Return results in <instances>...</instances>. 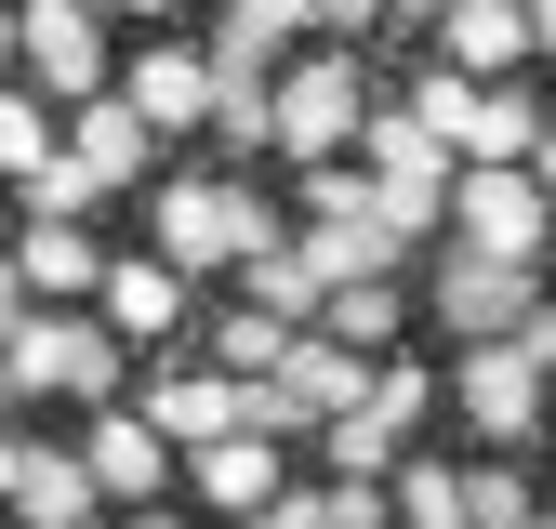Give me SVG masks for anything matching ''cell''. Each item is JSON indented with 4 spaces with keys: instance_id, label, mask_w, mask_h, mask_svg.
Returning a JSON list of instances; mask_svg holds the SVG:
<instances>
[{
    "instance_id": "cell-1",
    "label": "cell",
    "mask_w": 556,
    "mask_h": 529,
    "mask_svg": "<svg viewBox=\"0 0 556 529\" xmlns=\"http://www.w3.org/2000/svg\"><path fill=\"white\" fill-rule=\"evenodd\" d=\"M358 159H371V212H384L397 238H438V225H451V172H464V159H451V146H438V132L410 119V106H384V93H371V119H358Z\"/></svg>"
},
{
    "instance_id": "cell-2",
    "label": "cell",
    "mask_w": 556,
    "mask_h": 529,
    "mask_svg": "<svg viewBox=\"0 0 556 529\" xmlns=\"http://www.w3.org/2000/svg\"><path fill=\"white\" fill-rule=\"evenodd\" d=\"M0 371H14V397H80V411H106L119 371H132V345L106 318H80V305H40L14 345H0Z\"/></svg>"
},
{
    "instance_id": "cell-3",
    "label": "cell",
    "mask_w": 556,
    "mask_h": 529,
    "mask_svg": "<svg viewBox=\"0 0 556 529\" xmlns=\"http://www.w3.org/2000/svg\"><path fill=\"white\" fill-rule=\"evenodd\" d=\"M371 119V66L358 53H292L278 66V159H344Z\"/></svg>"
},
{
    "instance_id": "cell-4",
    "label": "cell",
    "mask_w": 556,
    "mask_h": 529,
    "mask_svg": "<svg viewBox=\"0 0 556 529\" xmlns=\"http://www.w3.org/2000/svg\"><path fill=\"white\" fill-rule=\"evenodd\" d=\"M543 225H556V198H543L530 159H464V172H451V238H477V251H530V264H543Z\"/></svg>"
},
{
    "instance_id": "cell-5",
    "label": "cell",
    "mask_w": 556,
    "mask_h": 529,
    "mask_svg": "<svg viewBox=\"0 0 556 529\" xmlns=\"http://www.w3.org/2000/svg\"><path fill=\"white\" fill-rule=\"evenodd\" d=\"M14 53H27L40 106H93L106 93V14H93V0H27V14H14Z\"/></svg>"
},
{
    "instance_id": "cell-6",
    "label": "cell",
    "mask_w": 556,
    "mask_h": 529,
    "mask_svg": "<svg viewBox=\"0 0 556 529\" xmlns=\"http://www.w3.org/2000/svg\"><path fill=\"white\" fill-rule=\"evenodd\" d=\"M543 384H556V371H543V358L517 345V331H491V345H464V371H451V397H464V424L491 437V450H517V437L543 424Z\"/></svg>"
},
{
    "instance_id": "cell-7",
    "label": "cell",
    "mask_w": 556,
    "mask_h": 529,
    "mask_svg": "<svg viewBox=\"0 0 556 529\" xmlns=\"http://www.w3.org/2000/svg\"><path fill=\"white\" fill-rule=\"evenodd\" d=\"M530 305H543V264H530V251H477V238H464V251L438 264V318L464 331V345H491V331H517Z\"/></svg>"
},
{
    "instance_id": "cell-8",
    "label": "cell",
    "mask_w": 556,
    "mask_h": 529,
    "mask_svg": "<svg viewBox=\"0 0 556 529\" xmlns=\"http://www.w3.org/2000/svg\"><path fill=\"white\" fill-rule=\"evenodd\" d=\"M80 463H93V490L106 503H160L173 477H186V450L147 424V411H119V397H106V411H93V437H80Z\"/></svg>"
},
{
    "instance_id": "cell-9",
    "label": "cell",
    "mask_w": 556,
    "mask_h": 529,
    "mask_svg": "<svg viewBox=\"0 0 556 529\" xmlns=\"http://www.w3.org/2000/svg\"><path fill=\"white\" fill-rule=\"evenodd\" d=\"M147 424H160L173 450L239 437V424H252V371H160V384H147Z\"/></svg>"
},
{
    "instance_id": "cell-10",
    "label": "cell",
    "mask_w": 556,
    "mask_h": 529,
    "mask_svg": "<svg viewBox=\"0 0 556 529\" xmlns=\"http://www.w3.org/2000/svg\"><path fill=\"white\" fill-rule=\"evenodd\" d=\"M119 93H132L147 132H186V119H213V53H199V40H160V53L119 66Z\"/></svg>"
},
{
    "instance_id": "cell-11",
    "label": "cell",
    "mask_w": 556,
    "mask_h": 529,
    "mask_svg": "<svg viewBox=\"0 0 556 529\" xmlns=\"http://www.w3.org/2000/svg\"><path fill=\"white\" fill-rule=\"evenodd\" d=\"M93 305H106V331H119V345H173V331H186V264H173V251L106 264V279H93Z\"/></svg>"
},
{
    "instance_id": "cell-12",
    "label": "cell",
    "mask_w": 556,
    "mask_h": 529,
    "mask_svg": "<svg viewBox=\"0 0 556 529\" xmlns=\"http://www.w3.org/2000/svg\"><path fill=\"white\" fill-rule=\"evenodd\" d=\"M186 490L213 503V516L278 503V437H265V424H239V437H199V450H186Z\"/></svg>"
},
{
    "instance_id": "cell-13",
    "label": "cell",
    "mask_w": 556,
    "mask_h": 529,
    "mask_svg": "<svg viewBox=\"0 0 556 529\" xmlns=\"http://www.w3.org/2000/svg\"><path fill=\"white\" fill-rule=\"evenodd\" d=\"M438 53L477 66V80H517V66L543 53L530 40V0H451V14H438Z\"/></svg>"
},
{
    "instance_id": "cell-14",
    "label": "cell",
    "mask_w": 556,
    "mask_h": 529,
    "mask_svg": "<svg viewBox=\"0 0 556 529\" xmlns=\"http://www.w3.org/2000/svg\"><path fill=\"white\" fill-rule=\"evenodd\" d=\"M239 225H252L239 185H160V251L173 264H239Z\"/></svg>"
},
{
    "instance_id": "cell-15",
    "label": "cell",
    "mask_w": 556,
    "mask_h": 529,
    "mask_svg": "<svg viewBox=\"0 0 556 529\" xmlns=\"http://www.w3.org/2000/svg\"><path fill=\"white\" fill-rule=\"evenodd\" d=\"M66 159H93L106 185H132V172L160 159V132L132 119V93H93V106H66Z\"/></svg>"
},
{
    "instance_id": "cell-16",
    "label": "cell",
    "mask_w": 556,
    "mask_h": 529,
    "mask_svg": "<svg viewBox=\"0 0 556 529\" xmlns=\"http://www.w3.org/2000/svg\"><path fill=\"white\" fill-rule=\"evenodd\" d=\"M14 264L40 279V305H80V292L106 279V251H93L80 225H66V212H27V238H14Z\"/></svg>"
},
{
    "instance_id": "cell-17",
    "label": "cell",
    "mask_w": 556,
    "mask_h": 529,
    "mask_svg": "<svg viewBox=\"0 0 556 529\" xmlns=\"http://www.w3.org/2000/svg\"><path fill=\"white\" fill-rule=\"evenodd\" d=\"M14 516H27V529H93V516H106V490H93V463H80V450H27Z\"/></svg>"
},
{
    "instance_id": "cell-18",
    "label": "cell",
    "mask_w": 556,
    "mask_h": 529,
    "mask_svg": "<svg viewBox=\"0 0 556 529\" xmlns=\"http://www.w3.org/2000/svg\"><path fill=\"white\" fill-rule=\"evenodd\" d=\"M292 251H305V264H318V279H331V292H344V279H384V264H397V251H410V238H397V225H384V212H344V225H305V238H292Z\"/></svg>"
},
{
    "instance_id": "cell-19",
    "label": "cell",
    "mask_w": 556,
    "mask_h": 529,
    "mask_svg": "<svg viewBox=\"0 0 556 529\" xmlns=\"http://www.w3.org/2000/svg\"><path fill=\"white\" fill-rule=\"evenodd\" d=\"M397 529H464V463H384Z\"/></svg>"
},
{
    "instance_id": "cell-20",
    "label": "cell",
    "mask_w": 556,
    "mask_h": 529,
    "mask_svg": "<svg viewBox=\"0 0 556 529\" xmlns=\"http://www.w3.org/2000/svg\"><path fill=\"white\" fill-rule=\"evenodd\" d=\"M318 331H344L358 358H384V345H397V279H344V292L318 305Z\"/></svg>"
},
{
    "instance_id": "cell-21",
    "label": "cell",
    "mask_w": 556,
    "mask_h": 529,
    "mask_svg": "<svg viewBox=\"0 0 556 529\" xmlns=\"http://www.w3.org/2000/svg\"><path fill=\"white\" fill-rule=\"evenodd\" d=\"M530 146H543L530 93H517V80H491V93H477V132H464V159H530Z\"/></svg>"
},
{
    "instance_id": "cell-22",
    "label": "cell",
    "mask_w": 556,
    "mask_h": 529,
    "mask_svg": "<svg viewBox=\"0 0 556 529\" xmlns=\"http://www.w3.org/2000/svg\"><path fill=\"white\" fill-rule=\"evenodd\" d=\"M239 279H252V305H265V318H292V331L331 305V279H318L305 251H265V264H239Z\"/></svg>"
},
{
    "instance_id": "cell-23",
    "label": "cell",
    "mask_w": 556,
    "mask_h": 529,
    "mask_svg": "<svg viewBox=\"0 0 556 529\" xmlns=\"http://www.w3.org/2000/svg\"><path fill=\"white\" fill-rule=\"evenodd\" d=\"M53 146H66V132H53V106H40V93H0V172L27 185V172H40Z\"/></svg>"
},
{
    "instance_id": "cell-24",
    "label": "cell",
    "mask_w": 556,
    "mask_h": 529,
    "mask_svg": "<svg viewBox=\"0 0 556 529\" xmlns=\"http://www.w3.org/2000/svg\"><path fill=\"white\" fill-rule=\"evenodd\" d=\"M93 198H119V185H106L93 159H66V146H53V159L27 172V212H66V225H80V212H93Z\"/></svg>"
},
{
    "instance_id": "cell-25",
    "label": "cell",
    "mask_w": 556,
    "mask_h": 529,
    "mask_svg": "<svg viewBox=\"0 0 556 529\" xmlns=\"http://www.w3.org/2000/svg\"><path fill=\"white\" fill-rule=\"evenodd\" d=\"M530 516V477L517 463H464V529H517Z\"/></svg>"
},
{
    "instance_id": "cell-26",
    "label": "cell",
    "mask_w": 556,
    "mask_h": 529,
    "mask_svg": "<svg viewBox=\"0 0 556 529\" xmlns=\"http://www.w3.org/2000/svg\"><path fill=\"white\" fill-rule=\"evenodd\" d=\"M344 212H371V172L358 159H305V225H344Z\"/></svg>"
},
{
    "instance_id": "cell-27",
    "label": "cell",
    "mask_w": 556,
    "mask_h": 529,
    "mask_svg": "<svg viewBox=\"0 0 556 529\" xmlns=\"http://www.w3.org/2000/svg\"><path fill=\"white\" fill-rule=\"evenodd\" d=\"M278 345H292V318H265V305H239V318L213 331V358H226V371H278Z\"/></svg>"
},
{
    "instance_id": "cell-28",
    "label": "cell",
    "mask_w": 556,
    "mask_h": 529,
    "mask_svg": "<svg viewBox=\"0 0 556 529\" xmlns=\"http://www.w3.org/2000/svg\"><path fill=\"white\" fill-rule=\"evenodd\" d=\"M318 529H397L384 477H331V490H318Z\"/></svg>"
},
{
    "instance_id": "cell-29",
    "label": "cell",
    "mask_w": 556,
    "mask_h": 529,
    "mask_svg": "<svg viewBox=\"0 0 556 529\" xmlns=\"http://www.w3.org/2000/svg\"><path fill=\"white\" fill-rule=\"evenodd\" d=\"M226 14H252L265 40H305V27H318V0H226Z\"/></svg>"
},
{
    "instance_id": "cell-30",
    "label": "cell",
    "mask_w": 556,
    "mask_h": 529,
    "mask_svg": "<svg viewBox=\"0 0 556 529\" xmlns=\"http://www.w3.org/2000/svg\"><path fill=\"white\" fill-rule=\"evenodd\" d=\"M27 318H40V279H27V264H0V345H14Z\"/></svg>"
},
{
    "instance_id": "cell-31",
    "label": "cell",
    "mask_w": 556,
    "mask_h": 529,
    "mask_svg": "<svg viewBox=\"0 0 556 529\" xmlns=\"http://www.w3.org/2000/svg\"><path fill=\"white\" fill-rule=\"evenodd\" d=\"M239 529H318V490H278V503H252Z\"/></svg>"
},
{
    "instance_id": "cell-32",
    "label": "cell",
    "mask_w": 556,
    "mask_h": 529,
    "mask_svg": "<svg viewBox=\"0 0 556 529\" xmlns=\"http://www.w3.org/2000/svg\"><path fill=\"white\" fill-rule=\"evenodd\" d=\"M318 27H331V40H371V27H384V0H318Z\"/></svg>"
},
{
    "instance_id": "cell-33",
    "label": "cell",
    "mask_w": 556,
    "mask_h": 529,
    "mask_svg": "<svg viewBox=\"0 0 556 529\" xmlns=\"http://www.w3.org/2000/svg\"><path fill=\"white\" fill-rule=\"evenodd\" d=\"M27 490V437H0V503H14Z\"/></svg>"
},
{
    "instance_id": "cell-34",
    "label": "cell",
    "mask_w": 556,
    "mask_h": 529,
    "mask_svg": "<svg viewBox=\"0 0 556 529\" xmlns=\"http://www.w3.org/2000/svg\"><path fill=\"white\" fill-rule=\"evenodd\" d=\"M451 14V0H384V27H438Z\"/></svg>"
},
{
    "instance_id": "cell-35",
    "label": "cell",
    "mask_w": 556,
    "mask_h": 529,
    "mask_svg": "<svg viewBox=\"0 0 556 529\" xmlns=\"http://www.w3.org/2000/svg\"><path fill=\"white\" fill-rule=\"evenodd\" d=\"M119 529H186V516H160V503H119Z\"/></svg>"
},
{
    "instance_id": "cell-36",
    "label": "cell",
    "mask_w": 556,
    "mask_h": 529,
    "mask_svg": "<svg viewBox=\"0 0 556 529\" xmlns=\"http://www.w3.org/2000/svg\"><path fill=\"white\" fill-rule=\"evenodd\" d=\"M106 14H160V27H173V14H186V0H106Z\"/></svg>"
},
{
    "instance_id": "cell-37",
    "label": "cell",
    "mask_w": 556,
    "mask_h": 529,
    "mask_svg": "<svg viewBox=\"0 0 556 529\" xmlns=\"http://www.w3.org/2000/svg\"><path fill=\"white\" fill-rule=\"evenodd\" d=\"M530 40H543V53H556V0H530Z\"/></svg>"
},
{
    "instance_id": "cell-38",
    "label": "cell",
    "mask_w": 556,
    "mask_h": 529,
    "mask_svg": "<svg viewBox=\"0 0 556 529\" xmlns=\"http://www.w3.org/2000/svg\"><path fill=\"white\" fill-rule=\"evenodd\" d=\"M530 172H543V198H556V132H543V146H530Z\"/></svg>"
},
{
    "instance_id": "cell-39",
    "label": "cell",
    "mask_w": 556,
    "mask_h": 529,
    "mask_svg": "<svg viewBox=\"0 0 556 529\" xmlns=\"http://www.w3.org/2000/svg\"><path fill=\"white\" fill-rule=\"evenodd\" d=\"M0 424H14V371H0Z\"/></svg>"
},
{
    "instance_id": "cell-40",
    "label": "cell",
    "mask_w": 556,
    "mask_h": 529,
    "mask_svg": "<svg viewBox=\"0 0 556 529\" xmlns=\"http://www.w3.org/2000/svg\"><path fill=\"white\" fill-rule=\"evenodd\" d=\"M0 53H14V14H0Z\"/></svg>"
},
{
    "instance_id": "cell-41",
    "label": "cell",
    "mask_w": 556,
    "mask_h": 529,
    "mask_svg": "<svg viewBox=\"0 0 556 529\" xmlns=\"http://www.w3.org/2000/svg\"><path fill=\"white\" fill-rule=\"evenodd\" d=\"M530 529H556V516H530Z\"/></svg>"
},
{
    "instance_id": "cell-42",
    "label": "cell",
    "mask_w": 556,
    "mask_h": 529,
    "mask_svg": "<svg viewBox=\"0 0 556 529\" xmlns=\"http://www.w3.org/2000/svg\"><path fill=\"white\" fill-rule=\"evenodd\" d=\"M14 529H27V516H14Z\"/></svg>"
},
{
    "instance_id": "cell-43",
    "label": "cell",
    "mask_w": 556,
    "mask_h": 529,
    "mask_svg": "<svg viewBox=\"0 0 556 529\" xmlns=\"http://www.w3.org/2000/svg\"><path fill=\"white\" fill-rule=\"evenodd\" d=\"M517 529H530V516H517Z\"/></svg>"
}]
</instances>
